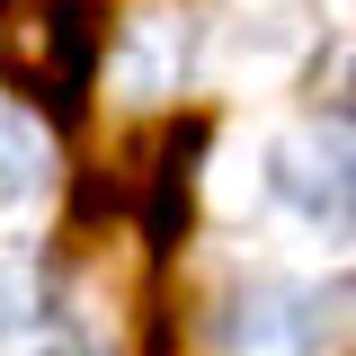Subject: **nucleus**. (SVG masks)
I'll return each instance as SVG.
<instances>
[{"label": "nucleus", "instance_id": "39448f33", "mask_svg": "<svg viewBox=\"0 0 356 356\" xmlns=\"http://www.w3.org/2000/svg\"><path fill=\"white\" fill-rule=\"evenodd\" d=\"M0 330H9V321H0Z\"/></svg>", "mask_w": 356, "mask_h": 356}, {"label": "nucleus", "instance_id": "7ed1b4c3", "mask_svg": "<svg viewBox=\"0 0 356 356\" xmlns=\"http://www.w3.org/2000/svg\"><path fill=\"white\" fill-rule=\"evenodd\" d=\"M187 81V27H170V18H152V27H134L125 44H116V89L125 98H170V89Z\"/></svg>", "mask_w": 356, "mask_h": 356}, {"label": "nucleus", "instance_id": "f257e3e1", "mask_svg": "<svg viewBox=\"0 0 356 356\" xmlns=\"http://www.w3.org/2000/svg\"><path fill=\"white\" fill-rule=\"evenodd\" d=\"M98 72V0H0V81L72 107Z\"/></svg>", "mask_w": 356, "mask_h": 356}, {"label": "nucleus", "instance_id": "f03ea898", "mask_svg": "<svg viewBox=\"0 0 356 356\" xmlns=\"http://www.w3.org/2000/svg\"><path fill=\"white\" fill-rule=\"evenodd\" d=\"M276 187L294 214L356 232V125H294L276 143Z\"/></svg>", "mask_w": 356, "mask_h": 356}, {"label": "nucleus", "instance_id": "20e7f679", "mask_svg": "<svg viewBox=\"0 0 356 356\" xmlns=\"http://www.w3.org/2000/svg\"><path fill=\"white\" fill-rule=\"evenodd\" d=\"M44 178H54V143H44V125H36V116H0V205L36 196Z\"/></svg>", "mask_w": 356, "mask_h": 356}]
</instances>
